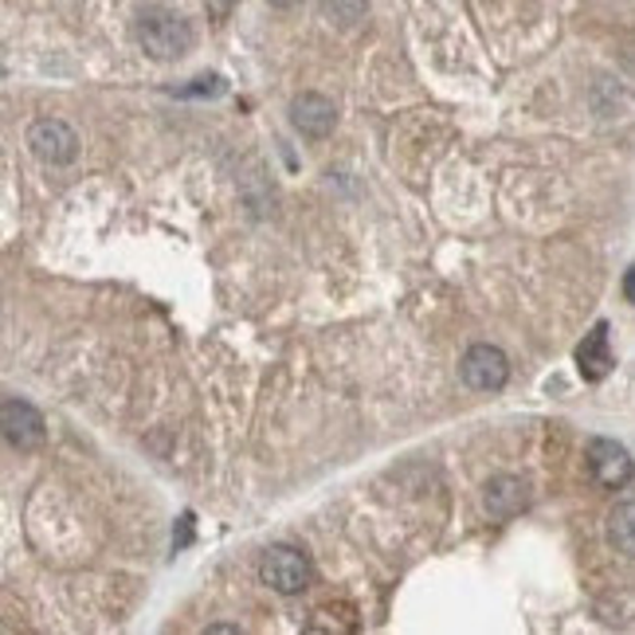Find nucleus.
Wrapping results in <instances>:
<instances>
[{
    "mask_svg": "<svg viewBox=\"0 0 635 635\" xmlns=\"http://www.w3.org/2000/svg\"><path fill=\"white\" fill-rule=\"evenodd\" d=\"M137 44L145 48V56L154 59H181L184 51L193 48V28L177 12L149 9L137 16Z\"/></svg>",
    "mask_w": 635,
    "mask_h": 635,
    "instance_id": "f257e3e1",
    "label": "nucleus"
},
{
    "mask_svg": "<svg viewBox=\"0 0 635 635\" xmlns=\"http://www.w3.org/2000/svg\"><path fill=\"white\" fill-rule=\"evenodd\" d=\"M260 577L271 592H279V597H299L314 585V565H310L307 553L290 546H271L260 561Z\"/></svg>",
    "mask_w": 635,
    "mask_h": 635,
    "instance_id": "f03ea898",
    "label": "nucleus"
},
{
    "mask_svg": "<svg viewBox=\"0 0 635 635\" xmlns=\"http://www.w3.org/2000/svg\"><path fill=\"white\" fill-rule=\"evenodd\" d=\"M588 475H592V482L597 487H604V491H620V487H627L635 475V463H632V452H627L624 443L616 440H588Z\"/></svg>",
    "mask_w": 635,
    "mask_h": 635,
    "instance_id": "7ed1b4c3",
    "label": "nucleus"
},
{
    "mask_svg": "<svg viewBox=\"0 0 635 635\" xmlns=\"http://www.w3.org/2000/svg\"><path fill=\"white\" fill-rule=\"evenodd\" d=\"M459 373L475 393H499L511 381V361L499 346H471L463 354Z\"/></svg>",
    "mask_w": 635,
    "mask_h": 635,
    "instance_id": "20e7f679",
    "label": "nucleus"
},
{
    "mask_svg": "<svg viewBox=\"0 0 635 635\" xmlns=\"http://www.w3.org/2000/svg\"><path fill=\"white\" fill-rule=\"evenodd\" d=\"M28 145L44 165H71L79 157V134L63 118H39V122H32Z\"/></svg>",
    "mask_w": 635,
    "mask_h": 635,
    "instance_id": "39448f33",
    "label": "nucleus"
},
{
    "mask_svg": "<svg viewBox=\"0 0 635 635\" xmlns=\"http://www.w3.org/2000/svg\"><path fill=\"white\" fill-rule=\"evenodd\" d=\"M0 416H4V443H9L12 452H36V447H44V440H48V423H44V416H39L28 400L9 396Z\"/></svg>",
    "mask_w": 635,
    "mask_h": 635,
    "instance_id": "423d86ee",
    "label": "nucleus"
},
{
    "mask_svg": "<svg viewBox=\"0 0 635 635\" xmlns=\"http://www.w3.org/2000/svg\"><path fill=\"white\" fill-rule=\"evenodd\" d=\"M334 122H337V110L330 98L310 95L307 91V95H299L290 103V125H295L302 137H310V142H322V137L334 130Z\"/></svg>",
    "mask_w": 635,
    "mask_h": 635,
    "instance_id": "0eeeda50",
    "label": "nucleus"
},
{
    "mask_svg": "<svg viewBox=\"0 0 635 635\" xmlns=\"http://www.w3.org/2000/svg\"><path fill=\"white\" fill-rule=\"evenodd\" d=\"M526 502H529V487L518 475H494V479L487 482V491H482V506H487V514L499 522L526 511Z\"/></svg>",
    "mask_w": 635,
    "mask_h": 635,
    "instance_id": "6e6552de",
    "label": "nucleus"
},
{
    "mask_svg": "<svg viewBox=\"0 0 635 635\" xmlns=\"http://www.w3.org/2000/svg\"><path fill=\"white\" fill-rule=\"evenodd\" d=\"M577 366L585 381H604L612 373V349H608V322H597L592 334L577 346Z\"/></svg>",
    "mask_w": 635,
    "mask_h": 635,
    "instance_id": "1a4fd4ad",
    "label": "nucleus"
},
{
    "mask_svg": "<svg viewBox=\"0 0 635 635\" xmlns=\"http://www.w3.org/2000/svg\"><path fill=\"white\" fill-rule=\"evenodd\" d=\"M608 546L635 561V502H616L608 514Z\"/></svg>",
    "mask_w": 635,
    "mask_h": 635,
    "instance_id": "9d476101",
    "label": "nucleus"
},
{
    "mask_svg": "<svg viewBox=\"0 0 635 635\" xmlns=\"http://www.w3.org/2000/svg\"><path fill=\"white\" fill-rule=\"evenodd\" d=\"M322 9H326V16L334 20V24L349 28V24H357V20L366 16L369 0H322Z\"/></svg>",
    "mask_w": 635,
    "mask_h": 635,
    "instance_id": "9b49d317",
    "label": "nucleus"
},
{
    "mask_svg": "<svg viewBox=\"0 0 635 635\" xmlns=\"http://www.w3.org/2000/svg\"><path fill=\"white\" fill-rule=\"evenodd\" d=\"M204 91H208V95H216V91H220V79H196V87L181 91V95H204Z\"/></svg>",
    "mask_w": 635,
    "mask_h": 635,
    "instance_id": "f8f14e48",
    "label": "nucleus"
},
{
    "mask_svg": "<svg viewBox=\"0 0 635 635\" xmlns=\"http://www.w3.org/2000/svg\"><path fill=\"white\" fill-rule=\"evenodd\" d=\"M624 299H627V302H635V267L624 275Z\"/></svg>",
    "mask_w": 635,
    "mask_h": 635,
    "instance_id": "ddd939ff",
    "label": "nucleus"
},
{
    "mask_svg": "<svg viewBox=\"0 0 635 635\" xmlns=\"http://www.w3.org/2000/svg\"><path fill=\"white\" fill-rule=\"evenodd\" d=\"M275 9H295V4H302V0H271Z\"/></svg>",
    "mask_w": 635,
    "mask_h": 635,
    "instance_id": "4468645a",
    "label": "nucleus"
}]
</instances>
